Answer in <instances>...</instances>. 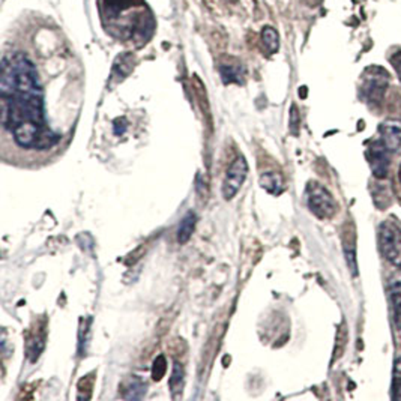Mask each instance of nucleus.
I'll return each instance as SVG.
<instances>
[{"label": "nucleus", "instance_id": "obj_7", "mask_svg": "<svg viewBox=\"0 0 401 401\" xmlns=\"http://www.w3.org/2000/svg\"><path fill=\"white\" fill-rule=\"evenodd\" d=\"M380 140L385 146L395 152L401 147V122L400 120H386L380 125Z\"/></svg>", "mask_w": 401, "mask_h": 401}, {"label": "nucleus", "instance_id": "obj_2", "mask_svg": "<svg viewBox=\"0 0 401 401\" xmlns=\"http://www.w3.org/2000/svg\"><path fill=\"white\" fill-rule=\"evenodd\" d=\"M379 244L385 259L401 269V227L392 221L382 222L379 229Z\"/></svg>", "mask_w": 401, "mask_h": 401}, {"label": "nucleus", "instance_id": "obj_9", "mask_svg": "<svg viewBox=\"0 0 401 401\" xmlns=\"http://www.w3.org/2000/svg\"><path fill=\"white\" fill-rule=\"evenodd\" d=\"M260 186L263 188V190H266L268 193L273 196H278L284 190V179L280 173H275V171L263 173L260 176Z\"/></svg>", "mask_w": 401, "mask_h": 401}, {"label": "nucleus", "instance_id": "obj_11", "mask_svg": "<svg viewBox=\"0 0 401 401\" xmlns=\"http://www.w3.org/2000/svg\"><path fill=\"white\" fill-rule=\"evenodd\" d=\"M390 299L395 328L401 331V281H395L390 287Z\"/></svg>", "mask_w": 401, "mask_h": 401}, {"label": "nucleus", "instance_id": "obj_1", "mask_svg": "<svg viewBox=\"0 0 401 401\" xmlns=\"http://www.w3.org/2000/svg\"><path fill=\"white\" fill-rule=\"evenodd\" d=\"M307 203L310 210L320 220H329L335 215L337 203L332 194L319 182H310L307 186Z\"/></svg>", "mask_w": 401, "mask_h": 401}, {"label": "nucleus", "instance_id": "obj_13", "mask_svg": "<svg viewBox=\"0 0 401 401\" xmlns=\"http://www.w3.org/2000/svg\"><path fill=\"white\" fill-rule=\"evenodd\" d=\"M261 44L265 47L268 55H275L280 48V36L278 32L275 30L272 26L263 28L261 30Z\"/></svg>", "mask_w": 401, "mask_h": 401}, {"label": "nucleus", "instance_id": "obj_14", "mask_svg": "<svg viewBox=\"0 0 401 401\" xmlns=\"http://www.w3.org/2000/svg\"><path fill=\"white\" fill-rule=\"evenodd\" d=\"M185 378V370L183 367L179 364V362H174L173 366V371H171V378L169 380L170 385V390L173 397H176L178 392H182V388H183V379Z\"/></svg>", "mask_w": 401, "mask_h": 401}, {"label": "nucleus", "instance_id": "obj_16", "mask_svg": "<svg viewBox=\"0 0 401 401\" xmlns=\"http://www.w3.org/2000/svg\"><path fill=\"white\" fill-rule=\"evenodd\" d=\"M344 254H346V260H347L350 272L356 275L358 273V265H356V254H355L354 242H349L347 239L344 241Z\"/></svg>", "mask_w": 401, "mask_h": 401}, {"label": "nucleus", "instance_id": "obj_22", "mask_svg": "<svg viewBox=\"0 0 401 401\" xmlns=\"http://www.w3.org/2000/svg\"><path fill=\"white\" fill-rule=\"evenodd\" d=\"M304 4H307L308 6H317L320 0H303Z\"/></svg>", "mask_w": 401, "mask_h": 401}, {"label": "nucleus", "instance_id": "obj_15", "mask_svg": "<svg viewBox=\"0 0 401 401\" xmlns=\"http://www.w3.org/2000/svg\"><path fill=\"white\" fill-rule=\"evenodd\" d=\"M59 140V137L52 131L48 130V127H44L40 134H38V140L35 145V149L38 150H45L48 147H52L56 145V142Z\"/></svg>", "mask_w": 401, "mask_h": 401}, {"label": "nucleus", "instance_id": "obj_18", "mask_svg": "<svg viewBox=\"0 0 401 401\" xmlns=\"http://www.w3.org/2000/svg\"><path fill=\"white\" fill-rule=\"evenodd\" d=\"M392 400H401V359L397 361L392 380Z\"/></svg>", "mask_w": 401, "mask_h": 401}, {"label": "nucleus", "instance_id": "obj_20", "mask_svg": "<svg viewBox=\"0 0 401 401\" xmlns=\"http://www.w3.org/2000/svg\"><path fill=\"white\" fill-rule=\"evenodd\" d=\"M390 62H391V65H392V68L395 69V72H397V75H398V79H400V81H401V50H398V52H395V53L391 56Z\"/></svg>", "mask_w": 401, "mask_h": 401}, {"label": "nucleus", "instance_id": "obj_6", "mask_svg": "<svg viewBox=\"0 0 401 401\" xmlns=\"http://www.w3.org/2000/svg\"><path fill=\"white\" fill-rule=\"evenodd\" d=\"M218 71L224 84H232V83L241 84L244 81L245 68L237 59L222 60L218 65Z\"/></svg>", "mask_w": 401, "mask_h": 401}, {"label": "nucleus", "instance_id": "obj_23", "mask_svg": "<svg viewBox=\"0 0 401 401\" xmlns=\"http://www.w3.org/2000/svg\"><path fill=\"white\" fill-rule=\"evenodd\" d=\"M398 179H400V182H401V166H400V170H398Z\"/></svg>", "mask_w": 401, "mask_h": 401}, {"label": "nucleus", "instance_id": "obj_3", "mask_svg": "<svg viewBox=\"0 0 401 401\" xmlns=\"http://www.w3.org/2000/svg\"><path fill=\"white\" fill-rule=\"evenodd\" d=\"M388 83H390V75L385 72V69L375 67L367 69L364 84H362V92H364L367 101L374 104L380 103L385 96Z\"/></svg>", "mask_w": 401, "mask_h": 401}, {"label": "nucleus", "instance_id": "obj_19", "mask_svg": "<svg viewBox=\"0 0 401 401\" xmlns=\"http://www.w3.org/2000/svg\"><path fill=\"white\" fill-rule=\"evenodd\" d=\"M299 125H300V118H299L298 108H296V106H292V110H290V130H292L293 134H298Z\"/></svg>", "mask_w": 401, "mask_h": 401}, {"label": "nucleus", "instance_id": "obj_8", "mask_svg": "<svg viewBox=\"0 0 401 401\" xmlns=\"http://www.w3.org/2000/svg\"><path fill=\"white\" fill-rule=\"evenodd\" d=\"M122 388H123L122 397L125 400H140L146 394L147 385L140 378L132 375V378H130L127 382L122 385Z\"/></svg>", "mask_w": 401, "mask_h": 401}, {"label": "nucleus", "instance_id": "obj_21", "mask_svg": "<svg viewBox=\"0 0 401 401\" xmlns=\"http://www.w3.org/2000/svg\"><path fill=\"white\" fill-rule=\"evenodd\" d=\"M128 128V122L125 118H119L115 120V134L116 135H122Z\"/></svg>", "mask_w": 401, "mask_h": 401}, {"label": "nucleus", "instance_id": "obj_17", "mask_svg": "<svg viewBox=\"0 0 401 401\" xmlns=\"http://www.w3.org/2000/svg\"><path fill=\"white\" fill-rule=\"evenodd\" d=\"M166 371H167V361L166 358L159 355L154 359V366H152V379L155 382H159L162 378L166 375Z\"/></svg>", "mask_w": 401, "mask_h": 401}, {"label": "nucleus", "instance_id": "obj_10", "mask_svg": "<svg viewBox=\"0 0 401 401\" xmlns=\"http://www.w3.org/2000/svg\"><path fill=\"white\" fill-rule=\"evenodd\" d=\"M196 222H197V215L194 214V212L193 210L186 212L185 217L181 220L179 227H178V242L181 245H183V244L190 241V237L193 236L194 229H196Z\"/></svg>", "mask_w": 401, "mask_h": 401}, {"label": "nucleus", "instance_id": "obj_5", "mask_svg": "<svg viewBox=\"0 0 401 401\" xmlns=\"http://www.w3.org/2000/svg\"><path fill=\"white\" fill-rule=\"evenodd\" d=\"M390 152L391 150L385 146L382 140L373 142L367 150L370 167L378 179H385L388 176V171H390Z\"/></svg>", "mask_w": 401, "mask_h": 401}, {"label": "nucleus", "instance_id": "obj_12", "mask_svg": "<svg viewBox=\"0 0 401 401\" xmlns=\"http://www.w3.org/2000/svg\"><path fill=\"white\" fill-rule=\"evenodd\" d=\"M134 69V56L131 53H123L118 56L115 67H113V75H118L119 80H123L125 77L132 72Z\"/></svg>", "mask_w": 401, "mask_h": 401}, {"label": "nucleus", "instance_id": "obj_4", "mask_svg": "<svg viewBox=\"0 0 401 401\" xmlns=\"http://www.w3.org/2000/svg\"><path fill=\"white\" fill-rule=\"evenodd\" d=\"M248 174V164L244 157H237L225 174V179L222 182V196L225 200H232L237 191L241 190L242 183L247 179Z\"/></svg>", "mask_w": 401, "mask_h": 401}]
</instances>
